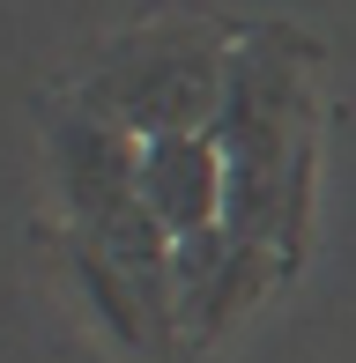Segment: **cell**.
I'll list each match as a JSON object with an SVG mask.
<instances>
[{
	"instance_id": "1",
	"label": "cell",
	"mask_w": 356,
	"mask_h": 363,
	"mask_svg": "<svg viewBox=\"0 0 356 363\" xmlns=\"http://www.w3.org/2000/svg\"><path fill=\"white\" fill-rule=\"evenodd\" d=\"M141 193H149V208L171 230H201L216 216V156H208L201 141H186V134L156 141L149 156H141Z\"/></svg>"
}]
</instances>
